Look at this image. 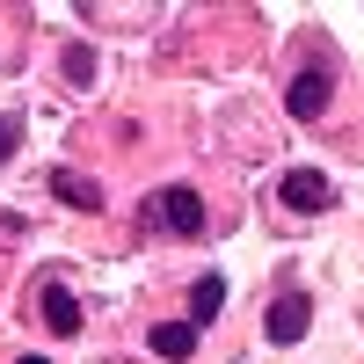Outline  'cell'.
Returning <instances> with one entry per match:
<instances>
[{
  "label": "cell",
  "mask_w": 364,
  "mask_h": 364,
  "mask_svg": "<svg viewBox=\"0 0 364 364\" xmlns=\"http://www.w3.org/2000/svg\"><path fill=\"white\" fill-rule=\"evenodd\" d=\"M219 306H226V277H197V284H190V328L211 321Z\"/></svg>",
  "instance_id": "obj_8"
},
{
  "label": "cell",
  "mask_w": 364,
  "mask_h": 364,
  "mask_svg": "<svg viewBox=\"0 0 364 364\" xmlns=\"http://www.w3.org/2000/svg\"><path fill=\"white\" fill-rule=\"evenodd\" d=\"M154 226L168 233H204V197L197 190H154V211H146Z\"/></svg>",
  "instance_id": "obj_1"
},
{
  "label": "cell",
  "mask_w": 364,
  "mask_h": 364,
  "mask_svg": "<svg viewBox=\"0 0 364 364\" xmlns=\"http://www.w3.org/2000/svg\"><path fill=\"white\" fill-rule=\"evenodd\" d=\"M154 350L182 364V357H190V350H197V328H190V321H161V328H154Z\"/></svg>",
  "instance_id": "obj_7"
},
{
  "label": "cell",
  "mask_w": 364,
  "mask_h": 364,
  "mask_svg": "<svg viewBox=\"0 0 364 364\" xmlns=\"http://www.w3.org/2000/svg\"><path fill=\"white\" fill-rule=\"evenodd\" d=\"M306 321H314V299H306V291H284L277 306H269V343H299V336H306Z\"/></svg>",
  "instance_id": "obj_3"
},
{
  "label": "cell",
  "mask_w": 364,
  "mask_h": 364,
  "mask_svg": "<svg viewBox=\"0 0 364 364\" xmlns=\"http://www.w3.org/2000/svg\"><path fill=\"white\" fill-rule=\"evenodd\" d=\"M22 364H44V357H22Z\"/></svg>",
  "instance_id": "obj_11"
},
{
  "label": "cell",
  "mask_w": 364,
  "mask_h": 364,
  "mask_svg": "<svg viewBox=\"0 0 364 364\" xmlns=\"http://www.w3.org/2000/svg\"><path fill=\"white\" fill-rule=\"evenodd\" d=\"M15 146H22V124H15V117H0V161H8Z\"/></svg>",
  "instance_id": "obj_10"
},
{
  "label": "cell",
  "mask_w": 364,
  "mask_h": 364,
  "mask_svg": "<svg viewBox=\"0 0 364 364\" xmlns=\"http://www.w3.org/2000/svg\"><path fill=\"white\" fill-rule=\"evenodd\" d=\"M277 197H284L291 211H328V204H336V182H328L321 168H291V175L277 182Z\"/></svg>",
  "instance_id": "obj_2"
},
{
  "label": "cell",
  "mask_w": 364,
  "mask_h": 364,
  "mask_svg": "<svg viewBox=\"0 0 364 364\" xmlns=\"http://www.w3.org/2000/svg\"><path fill=\"white\" fill-rule=\"evenodd\" d=\"M328 87H336V80H328L321 66H306V73H291V87H284V102H291V117H321V109H328Z\"/></svg>",
  "instance_id": "obj_4"
},
{
  "label": "cell",
  "mask_w": 364,
  "mask_h": 364,
  "mask_svg": "<svg viewBox=\"0 0 364 364\" xmlns=\"http://www.w3.org/2000/svg\"><path fill=\"white\" fill-rule=\"evenodd\" d=\"M37 314H44V328H51V336H80V299H73V291H58V284H44V299H37Z\"/></svg>",
  "instance_id": "obj_6"
},
{
  "label": "cell",
  "mask_w": 364,
  "mask_h": 364,
  "mask_svg": "<svg viewBox=\"0 0 364 364\" xmlns=\"http://www.w3.org/2000/svg\"><path fill=\"white\" fill-rule=\"evenodd\" d=\"M51 197L73 204V211H102V182L95 175H73V168H51Z\"/></svg>",
  "instance_id": "obj_5"
},
{
  "label": "cell",
  "mask_w": 364,
  "mask_h": 364,
  "mask_svg": "<svg viewBox=\"0 0 364 364\" xmlns=\"http://www.w3.org/2000/svg\"><path fill=\"white\" fill-rule=\"evenodd\" d=\"M66 80H73V87L95 80V51H87V44H73V51H66Z\"/></svg>",
  "instance_id": "obj_9"
}]
</instances>
